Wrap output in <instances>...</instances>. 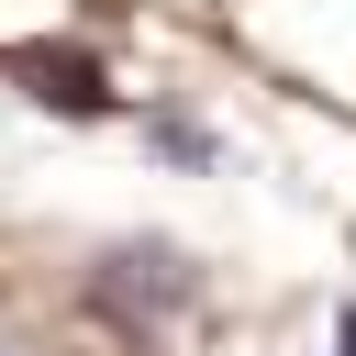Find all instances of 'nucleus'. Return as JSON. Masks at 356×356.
<instances>
[{
	"label": "nucleus",
	"instance_id": "1",
	"mask_svg": "<svg viewBox=\"0 0 356 356\" xmlns=\"http://www.w3.org/2000/svg\"><path fill=\"white\" fill-rule=\"evenodd\" d=\"M334 356H356V312H345V334H334Z\"/></svg>",
	"mask_w": 356,
	"mask_h": 356
}]
</instances>
